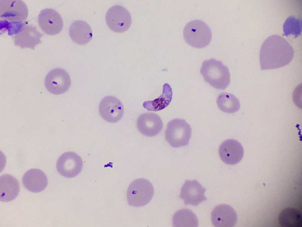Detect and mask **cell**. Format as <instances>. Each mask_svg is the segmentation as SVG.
<instances>
[{
  "mask_svg": "<svg viewBox=\"0 0 302 227\" xmlns=\"http://www.w3.org/2000/svg\"><path fill=\"white\" fill-rule=\"evenodd\" d=\"M294 55L293 48L283 38L274 35L268 37L263 42L260 52V61L262 70L283 67L288 64Z\"/></svg>",
  "mask_w": 302,
  "mask_h": 227,
  "instance_id": "cell-1",
  "label": "cell"
},
{
  "mask_svg": "<svg viewBox=\"0 0 302 227\" xmlns=\"http://www.w3.org/2000/svg\"><path fill=\"white\" fill-rule=\"evenodd\" d=\"M200 72L205 81L218 89L224 90L229 85L230 74L222 61L211 59L202 63Z\"/></svg>",
  "mask_w": 302,
  "mask_h": 227,
  "instance_id": "cell-2",
  "label": "cell"
},
{
  "mask_svg": "<svg viewBox=\"0 0 302 227\" xmlns=\"http://www.w3.org/2000/svg\"><path fill=\"white\" fill-rule=\"evenodd\" d=\"M183 35L188 45L194 48H201L210 43L212 33L211 29L205 22L195 20L186 24L183 28Z\"/></svg>",
  "mask_w": 302,
  "mask_h": 227,
  "instance_id": "cell-3",
  "label": "cell"
},
{
  "mask_svg": "<svg viewBox=\"0 0 302 227\" xmlns=\"http://www.w3.org/2000/svg\"><path fill=\"white\" fill-rule=\"evenodd\" d=\"M154 190L151 182L144 178L137 179L129 185L127 192L128 204L134 207H141L147 204L151 200Z\"/></svg>",
  "mask_w": 302,
  "mask_h": 227,
  "instance_id": "cell-4",
  "label": "cell"
},
{
  "mask_svg": "<svg viewBox=\"0 0 302 227\" xmlns=\"http://www.w3.org/2000/svg\"><path fill=\"white\" fill-rule=\"evenodd\" d=\"M192 129L184 119L177 118L169 121L166 129L165 139L173 147L188 145L191 137Z\"/></svg>",
  "mask_w": 302,
  "mask_h": 227,
  "instance_id": "cell-5",
  "label": "cell"
},
{
  "mask_svg": "<svg viewBox=\"0 0 302 227\" xmlns=\"http://www.w3.org/2000/svg\"><path fill=\"white\" fill-rule=\"evenodd\" d=\"M27 5L20 0H0V22L11 24L25 22L28 17Z\"/></svg>",
  "mask_w": 302,
  "mask_h": 227,
  "instance_id": "cell-6",
  "label": "cell"
},
{
  "mask_svg": "<svg viewBox=\"0 0 302 227\" xmlns=\"http://www.w3.org/2000/svg\"><path fill=\"white\" fill-rule=\"evenodd\" d=\"M106 21L107 25L115 32L123 33L130 27L132 18L129 12L124 7L115 5L110 8L106 12Z\"/></svg>",
  "mask_w": 302,
  "mask_h": 227,
  "instance_id": "cell-7",
  "label": "cell"
},
{
  "mask_svg": "<svg viewBox=\"0 0 302 227\" xmlns=\"http://www.w3.org/2000/svg\"><path fill=\"white\" fill-rule=\"evenodd\" d=\"M83 165V160L78 155L73 152H67L59 157L56 167L61 175L67 178H72L81 173Z\"/></svg>",
  "mask_w": 302,
  "mask_h": 227,
  "instance_id": "cell-8",
  "label": "cell"
},
{
  "mask_svg": "<svg viewBox=\"0 0 302 227\" xmlns=\"http://www.w3.org/2000/svg\"><path fill=\"white\" fill-rule=\"evenodd\" d=\"M47 90L55 95L64 93L70 88L71 80L68 73L64 69L57 68L51 70L45 79Z\"/></svg>",
  "mask_w": 302,
  "mask_h": 227,
  "instance_id": "cell-9",
  "label": "cell"
},
{
  "mask_svg": "<svg viewBox=\"0 0 302 227\" xmlns=\"http://www.w3.org/2000/svg\"><path fill=\"white\" fill-rule=\"evenodd\" d=\"M99 112L104 120L109 123H115L119 121L123 117L124 106L117 98L112 96H106L100 103Z\"/></svg>",
  "mask_w": 302,
  "mask_h": 227,
  "instance_id": "cell-10",
  "label": "cell"
},
{
  "mask_svg": "<svg viewBox=\"0 0 302 227\" xmlns=\"http://www.w3.org/2000/svg\"><path fill=\"white\" fill-rule=\"evenodd\" d=\"M39 25L45 33L54 35L63 29V21L59 13L52 9L46 8L40 12L38 17Z\"/></svg>",
  "mask_w": 302,
  "mask_h": 227,
  "instance_id": "cell-11",
  "label": "cell"
},
{
  "mask_svg": "<svg viewBox=\"0 0 302 227\" xmlns=\"http://www.w3.org/2000/svg\"><path fill=\"white\" fill-rule=\"evenodd\" d=\"M206 191L197 180H187L181 187L179 197L185 205L197 206L207 200L204 195Z\"/></svg>",
  "mask_w": 302,
  "mask_h": 227,
  "instance_id": "cell-12",
  "label": "cell"
},
{
  "mask_svg": "<svg viewBox=\"0 0 302 227\" xmlns=\"http://www.w3.org/2000/svg\"><path fill=\"white\" fill-rule=\"evenodd\" d=\"M42 36L35 26L28 24L26 21L20 30L13 36L14 44L22 48L34 50L35 46L41 43Z\"/></svg>",
  "mask_w": 302,
  "mask_h": 227,
  "instance_id": "cell-13",
  "label": "cell"
},
{
  "mask_svg": "<svg viewBox=\"0 0 302 227\" xmlns=\"http://www.w3.org/2000/svg\"><path fill=\"white\" fill-rule=\"evenodd\" d=\"M137 125L139 131L143 135L152 137L158 134L162 131L163 123L160 116L154 113H146L138 117Z\"/></svg>",
  "mask_w": 302,
  "mask_h": 227,
  "instance_id": "cell-14",
  "label": "cell"
},
{
  "mask_svg": "<svg viewBox=\"0 0 302 227\" xmlns=\"http://www.w3.org/2000/svg\"><path fill=\"white\" fill-rule=\"evenodd\" d=\"M219 154L221 160L228 165H235L242 158L244 154L243 147L238 141L232 139L224 141L219 148Z\"/></svg>",
  "mask_w": 302,
  "mask_h": 227,
  "instance_id": "cell-15",
  "label": "cell"
},
{
  "mask_svg": "<svg viewBox=\"0 0 302 227\" xmlns=\"http://www.w3.org/2000/svg\"><path fill=\"white\" fill-rule=\"evenodd\" d=\"M212 224L216 227H233L236 224L237 216L234 209L227 204L215 207L211 215Z\"/></svg>",
  "mask_w": 302,
  "mask_h": 227,
  "instance_id": "cell-16",
  "label": "cell"
},
{
  "mask_svg": "<svg viewBox=\"0 0 302 227\" xmlns=\"http://www.w3.org/2000/svg\"><path fill=\"white\" fill-rule=\"evenodd\" d=\"M22 184L29 191L38 193L44 190L48 184V179L45 174L38 169L28 170L22 177Z\"/></svg>",
  "mask_w": 302,
  "mask_h": 227,
  "instance_id": "cell-17",
  "label": "cell"
},
{
  "mask_svg": "<svg viewBox=\"0 0 302 227\" xmlns=\"http://www.w3.org/2000/svg\"><path fill=\"white\" fill-rule=\"evenodd\" d=\"M20 186L17 180L13 176L4 174L0 177V200L7 202L13 200L18 195Z\"/></svg>",
  "mask_w": 302,
  "mask_h": 227,
  "instance_id": "cell-18",
  "label": "cell"
},
{
  "mask_svg": "<svg viewBox=\"0 0 302 227\" xmlns=\"http://www.w3.org/2000/svg\"><path fill=\"white\" fill-rule=\"evenodd\" d=\"M70 36L75 43L85 45L92 38V30L90 25L85 21L76 20L70 24L69 30Z\"/></svg>",
  "mask_w": 302,
  "mask_h": 227,
  "instance_id": "cell-19",
  "label": "cell"
},
{
  "mask_svg": "<svg viewBox=\"0 0 302 227\" xmlns=\"http://www.w3.org/2000/svg\"><path fill=\"white\" fill-rule=\"evenodd\" d=\"M173 96L172 89L167 83L163 85L162 93L158 98L153 100L145 101L143 107L149 111H157L167 107L170 103Z\"/></svg>",
  "mask_w": 302,
  "mask_h": 227,
  "instance_id": "cell-20",
  "label": "cell"
},
{
  "mask_svg": "<svg viewBox=\"0 0 302 227\" xmlns=\"http://www.w3.org/2000/svg\"><path fill=\"white\" fill-rule=\"evenodd\" d=\"M173 227L198 226V222L196 215L187 209L180 210L173 215L172 218Z\"/></svg>",
  "mask_w": 302,
  "mask_h": 227,
  "instance_id": "cell-21",
  "label": "cell"
},
{
  "mask_svg": "<svg viewBox=\"0 0 302 227\" xmlns=\"http://www.w3.org/2000/svg\"><path fill=\"white\" fill-rule=\"evenodd\" d=\"M302 220V214L300 211L290 207L283 209L278 217L280 224L284 227H301Z\"/></svg>",
  "mask_w": 302,
  "mask_h": 227,
  "instance_id": "cell-22",
  "label": "cell"
},
{
  "mask_svg": "<svg viewBox=\"0 0 302 227\" xmlns=\"http://www.w3.org/2000/svg\"><path fill=\"white\" fill-rule=\"evenodd\" d=\"M216 103L221 111L229 114L237 111L240 108L239 100L234 95L228 93H222L218 96Z\"/></svg>",
  "mask_w": 302,
  "mask_h": 227,
  "instance_id": "cell-23",
  "label": "cell"
},
{
  "mask_svg": "<svg viewBox=\"0 0 302 227\" xmlns=\"http://www.w3.org/2000/svg\"><path fill=\"white\" fill-rule=\"evenodd\" d=\"M301 21L295 17L290 16L288 18L283 25L284 35H288L293 34L297 36L299 35L301 31Z\"/></svg>",
  "mask_w": 302,
  "mask_h": 227,
  "instance_id": "cell-24",
  "label": "cell"
}]
</instances>
